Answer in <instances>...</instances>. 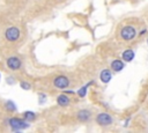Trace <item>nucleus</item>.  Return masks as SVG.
Instances as JSON below:
<instances>
[{"label":"nucleus","mask_w":148,"mask_h":133,"mask_svg":"<svg viewBox=\"0 0 148 133\" xmlns=\"http://www.w3.org/2000/svg\"><path fill=\"white\" fill-rule=\"evenodd\" d=\"M135 36H136V29L132 25H125L120 30V37L126 42L132 40L133 38H135Z\"/></svg>","instance_id":"f257e3e1"},{"label":"nucleus","mask_w":148,"mask_h":133,"mask_svg":"<svg viewBox=\"0 0 148 133\" xmlns=\"http://www.w3.org/2000/svg\"><path fill=\"white\" fill-rule=\"evenodd\" d=\"M20 36H21L20 29L17 27H14V25L7 28L6 31H5V38L8 42H16V40H18Z\"/></svg>","instance_id":"f03ea898"},{"label":"nucleus","mask_w":148,"mask_h":133,"mask_svg":"<svg viewBox=\"0 0 148 133\" xmlns=\"http://www.w3.org/2000/svg\"><path fill=\"white\" fill-rule=\"evenodd\" d=\"M96 123L99 126H110L113 123V118L106 112H101L96 116Z\"/></svg>","instance_id":"7ed1b4c3"},{"label":"nucleus","mask_w":148,"mask_h":133,"mask_svg":"<svg viewBox=\"0 0 148 133\" xmlns=\"http://www.w3.org/2000/svg\"><path fill=\"white\" fill-rule=\"evenodd\" d=\"M53 86L58 89H66L69 86V80L65 75H58L53 80Z\"/></svg>","instance_id":"20e7f679"},{"label":"nucleus","mask_w":148,"mask_h":133,"mask_svg":"<svg viewBox=\"0 0 148 133\" xmlns=\"http://www.w3.org/2000/svg\"><path fill=\"white\" fill-rule=\"evenodd\" d=\"M9 126L14 130V131H18V130H23V128H27L29 126V124L22 119H18V118H10L9 119Z\"/></svg>","instance_id":"39448f33"},{"label":"nucleus","mask_w":148,"mask_h":133,"mask_svg":"<svg viewBox=\"0 0 148 133\" xmlns=\"http://www.w3.org/2000/svg\"><path fill=\"white\" fill-rule=\"evenodd\" d=\"M6 64H7V67L9 69H12V71H17L22 66L21 59L18 57H9L7 59V61H6Z\"/></svg>","instance_id":"423d86ee"},{"label":"nucleus","mask_w":148,"mask_h":133,"mask_svg":"<svg viewBox=\"0 0 148 133\" xmlns=\"http://www.w3.org/2000/svg\"><path fill=\"white\" fill-rule=\"evenodd\" d=\"M76 118H77L80 121L86 123V121H88V120L91 118V112H90L89 110H87V109H82V110L77 111Z\"/></svg>","instance_id":"0eeeda50"},{"label":"nucleus","mask_w":148,"mask_h":133,"mask_svg":"<svg viewBox=\"0 0 148 133\" xmlns=\"http://www.w3.org/2000/svg\"><path fill=\"white\" fill-rule=\"evenodd\" d=\"M112 79V73L110 69H103L101 73H99V80L103 82V83H108L110 82Z\"/></svg>","instance_id":"6e6552de"},{"label":"nucleus","mask_w":148,"mask_h":133,"mask_svg":"<svg viewBox=\"0 0 148 133\" xmlns=\"http://www.w3.org/2000/svg\"><path fill=\"white\" fill-rule=\"evenodd\" d=\"M134 56H135V53H134V51L132 50V49H127V50H125L124 52H123V54H121V58H123V60L124 61H132L133 59H134Z\"/></svg>","instance_id":"1a4fd4ad"},{"label":"nucleus","mask_w":148,"mask_h":133,"mask_svg":"<svg viewBox=\"0 0 148 133\" xmlns=\"http://www.w3.org/2000/svg\"><path fill=\"white\" fill-rule=\"evenodd\" d=\"M69 97L66 95V94H61L57 97V103L59 106H67L69 104Z\"/></svg>","instance_id":"9d476101"},{"label":"nucleus","mask_w":148,"mask_h":133,"mask_svg":"<svg viewBox=\"0 0 148 133\" xmlns=\"http://www.w3.org/2000/svg\"><path fill=\"white\" fill-rule=\"evenodd\" d=\"M124 66H125L124 61H123V60H119V59H114V60L111 62V68H112V71H114V72H120V71L124 68Z\"/></svg>","instance_id":"9b49d317"},{"label":"nucleus","mask_w":148,"mask_h":133,"mask_svg":"<svg viewBox=\"0 0 148 133\" xmlns=\"http://www.w3.org/2000/svg\"><path fill=\"white\" fill-rule=\"evenodd\" d=\"M88 86H89V83H88V84H86V86H83V87H81V88L77 90V95H79L80 97H84V96L87 95V89H88Z\"/></svg>","instance_id":"f8f14e48"},{"label":"nucleus","mask_w":148,"mask_h":133,"mask_svg":"<svg viewBox=\"0 0 148 133\" xmlns=\"http://www.w3.org/2000/svg\"><path fill=\"white\" fill-rule=\"evenodd\" d=\"M24 118H25L28 121H32V120H35L36 114H35L32 111H28V112H24Z\"/></svg>","instance_id":"ddd939ff"},{"label":"nucleus","mask_w":148,"mask_h":133,"mask_svg":"<svg viewBox=\"0 0 148 133\" xmlns=\"http://www.w3.org/2000/svg\"><path fill=\"white\" fill-rule=\"evenodd\" d=\"M6 109L9 110V111H15L16 106H15V104L12 101H8V102H6Z\"/></svg>","instance_id":"4468645a"},{"label":"nucleus","mask_w":148,"mask_h":133,"mask_svg":"<svg viewBox=\"0 0 148 133\" xmlns=\"http://www.w3.org/2000/svg\"><path fill=\"white\" fill-rule=\"evenodd\" d=\"M20 86H21V88H22V89H25V90L31 89V84H30L29 82H25V81H22V82L20 83Z\"/></svg>","instance_id":"2eb2a0df"},{"label":"nucleus","mask_w":148,"mask_h":133,"mask_svg":"<svg viewBox=\"0 0 148 133\" xmlns=\"http://www.w3.org/2000/svg\"><path fill=\"white\" fill-rule=\"evenodd\" d=\"M45 98H46V96H45L44 94H40V95H39V103H43Z\"/></svg>","instance_id":"dca6fc26"},{"label":"nucleus","mask_w":148,"mask_h":133,"mask_svg":"<svg viewBox=\"0 0 148 133\" xmlns=\"http://www.w3.org/2000/svg\"><path fill=\"white\" fill-rule=\"evenodd\" d=\"M147 44H148V38H147Z\"/></svg>","instance_id":"f3484780"}]
</instances>
